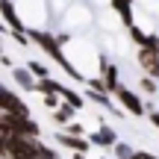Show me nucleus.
Masks as SVG:
<instances>
[{
    "label": "nucleus",
    "instance_id": "nucleus-1",
    "mask_svg": "<svg viewBox=\"0 0 159 159\" xmlns=\"http://www.w3.org/2000/svg\"><path fill=\"white\" fill-rule=\"evenodd\" d=\"M121 100H124L127 106L133 109V112H142V106H139V100H136V97H133V94H127V91H121Z\"/></svg>",
    "mask_w": 159,
    "mask_h": 159
}]
</instances>
